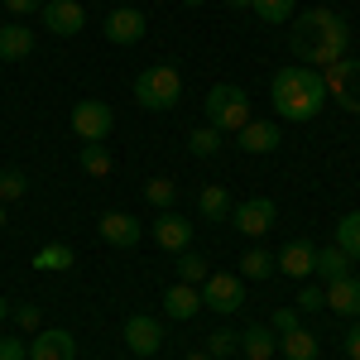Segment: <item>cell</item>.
Returning a JSON list of instances; mask_svg holds the SVG:
<instances>
[{
  "label": "cell",
  "mask_w": 360,
  "mask_h": 360,
  "mask_svg": "<svg viewBox=\"0 0 360 360\" xmlns=\"http://www.w3.org/2000/svg\"><path fill=\"white\" fill-rule=\"evenodd\" d=\"M10 15H34V10H44V0H0Z\"/></svg>",
  "instance_id": "obj_38"
},
{
  "label": "cell",
  "mask_w": 360,
  "mask_h": 360,
  "mask_svg": "<svg viewBox=\"0 0 360 360\" xmlns=\"http://www.w3.org/2000/svg\"><path fill=\"white\" fill-rule=\"evenodd\" d=\"M96 236H101L106 245H115V250H130V245H139L144 226H139L130 212H106V217L96 221Z\"/></svg>",
  "instance_id": "obj_12"
},
{
  "label": "cell",
  "mask_w": 360,
  "mask_h": 360,
  "mask_svg": "<svg viewBox=\"0 0 360 360\" xmlns=\"http://www.w3.org/2000/svg\"><path fill=\"white\" fill-rule=\"evenodd\" d=\"M77 164H82V173L86 178H106V173H111V149H106V144H82V149H77Z\"/></svg>",
  "instance_id": "obj_25"
},
{
  "label": "cell",
  "mask_w": 360,
  "mask_h": 360,
  "mask_svg": "<svg viewBox=\"0 0 360 360\" xmlns=\"http://www.w3.org/2000/svg\"><path fill=\"white\" fill-rule=\"evenodd\" d=\"M183 5H188V10H197V5H202V0H183Z\"/></svg>",
  "instance_id": "obj_43"
},
{
  "label": "cell",
  "mask_w": 360,
  "mask_h": 360,
  "mask_svg": "<svg viewBox=\"0 0 360 360\" xmlns=\"http://www.w3.org/2000/svg\"><path fill=\"white\" fill-rule=\"evenodd\" d=\"M231 351H240V336H236V332H226V327H217V332L207 336V356H212V360L231 356Z\"/></svg>",
  "instance_id": "obj_32"
},
{
  "label": "cell",
  "mask_w": 360,
  "mask_h": 360,
  "mask_svg": "<svg viewBox=\"0 0 360 360\" xmlns=\"http://www.w3.org/2000/svg\"><path fill=\"white\" fill-rule=\"evenodd\" d=\"M77 264V250L63 245V240H49V245L34 250V269L39 274H63V269H72Z\"/></svg>",
  "instance_id": "obj_20"
},
{
  "label": "cell",
  "mask_w": 360,
  "mask_h": 360,
  "mask_svg": "<svg viewBox=\"0 0 360 360\" xmlns=\"http://www.w3.org/2000/svg\"><path fill=\"white\" fill-rule=\"evenodd\" d=\"M207 274H212V264H207V259H202L193 245L178 255V283H193V288H202V283H207Z\"/></svg>",
  "instance_id": "obj_26"
},
{
  "label": "cell",
  "mask_w": 360,
  "mask_h": 360,
  "mask_svg": "<svg viewBox=\"0 0 360 360\" xmlns=\"http://www.w3.org/2000/svg\"><path fill=\"white\" fill-rule=\"evenodd\" d=\"M34 53V29H25L20 20L0 25V63H25Z\"/></svg>",
  "instance_id": "obj_17"
},
{
  "label": "cell",
  "mask_w": 360,
  "mask_h": 360,
  "mask_svg": "<svg viewBox=\"0 0 360 360\" xmlns=\"http://www.w3.org/2000/svg\"><path fill=\"white\" fill-rule=\"evenodd\" d=\"M346 360H360V322H351L346 332Z\"/></svg>",
  "instance_id": "obj_39"
},
{
  "label": "cell",
  "mask_w": 360,
  "mask_h": 360,
  "mask_svg": "<svg viewBox=\"0 0 360 360\" xmlns=\"http://www.w3.org/2000/svg\"><path fill=\"white\" fill-rule=\"evenodd\" d=\"M274 351H278V341H274L269 327H245L240 332V356L245 360H269Z\"/></svg>",
  "instance_id": "obj_21"
},
{
  "label": "cell",
  "mask_w": 360,
  "mask_h": 360,
  "mask_svg": "<svg viewBox=\"0 0 360 360\" xmlns=\"http://www.w3.org/2000/svg\"><path fill=\"white\" fill-rule=\"evenodd\" d=\"M10 317H15V322H20V332H39V307H34V303L15 307V312H10Z\"/></svg>",
  "instance_id": "obj_37"
},
{
  "label": "cell",
  "mask_w": 360,
  "mask_h": 360,
  "mask_svg": "<svg viewBox=\"0 0 360 360\" xmlns=\"http://www.w3.org/2000/svg\"><path fill=\"white\" fill-rule=\"evenodd\" d=\"M29 360H77V336L63 327H49L29 341Z\"/></svg>",
  "instance_id": "obj_13"
},
{
  "label": "cell",
  "mask_w": 360,
  "mask_h": 360,
  "mask_svg": "<svg viewBox=\"0 0 360 360\" xmlns=\"http://www.w3.org/2000/svg\"><path fill=\"white\" fill-rule=\"evenodd\" d=\"M236 144H240L245 154H274L278 144H283V135H278L274 120H255V115H250L245 125L236 130Z\"/></svg>",
  "instance_id": "obj_15"
},
{
  "label": "cell",
  "mask_w": 360,
  "mask_h": 360,
  "mask_svg": "<svg viewBox=\"0 0 360 360\" xmlns=\"http://www.w3.org/2000/svg\"><path fill=\"white\" fill-rule=\"evenodd\" d=\"M322 298H327V307H332V312L356 317V312H360V278L356 274L336 278V283H327V288H322Z\"/></svg>",
  "instance_id": "obj_19"
},
{
  "label": "cell",
  "mask_w": 360,
  "mask_h": 360,
  "mask_svg": "<svg viewBox=\"0 0 360 360\" xmlns=\"http://www.w3.org/2000/svg\"><path fill=\"white\" fill-rule=\"evenodd\" d=\"M144 197H149V207L168 212V207H173V197H178V188H173V178H149V183H144Z\"/></svg>",
  "instance_id": "obj_31"
},
{
  "label": "cell",
  "mask_w": 360,
  "mask_h": 360,
  "mask_svg": "<svg viewBox=\"0 0 360 360\" xmlns=\"http://www.w3.org/2000/svg\"><path fill=\"white\" fill-rule=\"evenodd\" d=\"M274 269H283L288 278L317 274V245H312V240H288V245L274 255Z\"/></svg>",
  "instance_id": "obj_16"
},
{
  "label": "cell",
  "mask_w": 360,
  "mask_h": 360,
  "mask_svg": "<svg viewBox=\"0 0 360 360\" xmlns=\"http://www.w3.org/2000/svg\"><path fill=\"white\" fill-rule=\"evenodd\" d=\"M293 327H303V322H298V307H278L274 317H269V332H293Z\"/></svg>",
  "instance_id": "obj_35"
},
{
  "label": "cell",
  "mask_w": 360,
  "mask_h": 360,
  "mask_svg": "<svg viewBox=\"0 0 360 360\" xmlns=\"http://www.w3.org/2000/svg\"><path fill=\"white\" fill-rule=\"evenodd\" d=\"M0 226H5V212H0Z\"/></svg>",
  "instance_id": "obj_44"
},
{
  "label": "cell",
  "mask_w": 360,
  "mask_h": 360,
  "mask_svg": "<svg viewBox=\"0 0 360 360\" xmlns=\"http://www.w3.org/2000/svg\"><path fill=\"white\" fill-rule=\"evenodd\" d=\"M188 360H212V356H207V351H197V356H188Z\"/></svg>",
  "instance_id": "obj_42"
},
{
  "label": "cell",
  "mask_w": 360,
  "mask_h": 360,
  "mask_svg": "<svg viewBox=\"0 0 360 360\" xmlns=\"http://www.w3.org/2000/svg\"><path fill=\"white\" fill-rule=\"evenodd\" d=\"M164 312L173 322H193L197 312H202V293H197L193 283H173V288H164Z\"/></svg>",
  "instance_id": "obj_18"
},
{
  "label": "cell",
  "mask_w": 360,
  "mask_h": 360,
  "mask_svg": "<svg viewBox=\"0 0 360 360\" xmlns=\"http://www.w3.org/2000/svg\"><path fill=\"white\" fill-rule=\"evenodd\" d=\"M278 351H283L288 360H317V336L307 332V327H293V332H283Z\"/></svg>",
  "instance_id": "obj_22"
},
{
  "label": "cell",
  "mask_w": 360,
  "mask_h": 360,
  "mask_svg": "<svg viewBox=\"0 0 360 360\" xmlns=\"http://www.w3.org/2000/svg\"><path fill=\"white\" fill-rule=\"evenodd\" d=\"M274 221H278V207L269 197H245V202L231 207V226H236L240 236H264Z\"/></svg>",
  "instance_id": "obj_8"
},
{
  "label": "cell",
  "mask_w": 360,
  "mask_h": 360,
  "mask_svg": "<svg viewBox=\"0 0 360 360\" xmlns=\"http://www.w3.org/2000/svg\"><path fill=\"white\" fill-rule=\"evenodd\" d=\"M0 360H29V346L20 336H0Z\"/></svg>",
  "instance_id": "obj_36"
},
{
  "label": "cell",
  "mask_w": 360,
  "mask_h": 360,
  "mask_svg": "<svg viewBox=\"0 0 360 360\" xmlns=\"http://www.w3.org/2000/svg\"><path fill=\"white\" fill-rule=\"evenodd\" d=\"M72 135L82 139V144H106V139L115 135V111L106 106V101H77L72 106Z\"/></svg>",
  "instance_id": "obj_5"
},
{
  "label": "cell",
  "mask_w": 360,
  "mask_h": 360,
  "mask_svg": "<svg viewBox=\"0 0 360 360\" xmlns=\"http://www.w3.org/2000/svg\"><path fill=\"white\" fill-rule=\"evenodd\" d=\"M202 111H207V125H212V130L236 135V130L250 120V91H245V86H236V82H217L212 91H207Z\"/></svg>",
  "instance_id": "obj_3"
},
{
  "label": "cell",
  "mask_w": 360,
  "mask_h": 360,
  "mask_svg": "<svg viewBox=\"0 0 360 360\" xmlns=\"http://www.w3.org/2000/svg\"><path fill=\"white\" fill-rule=\"evenodd\" d=\"M269 101H274V115L278 120H312L322 115L327 106V82L317 68H278L274 82H269Z\"/></svg>",
  "instance_id": "obj_2"
},
{
  "label": "cell",
  "mask_w": 360,
  "mask_h": 360,
  "mask_svg": "<svg viewBox=\"0 0 360 360\" xmlns=\"http://www.w3.org/2000/svg\"><path fill=\"white\" fill-rule=\"evenodd\" d=\"M346 44H351V25L336 15V10H327V5H312L303 20H298V29L288 34V49H293V58L303 63V68H332L336 58H346Z\"/></svg>",
  "instance_id": "obj_1"
},
{
  "label": "cell",
  "mask_w": 360,
  "mask_h": 360,
  "mask_svg": "<svg viewBox=\"0 0 360 360\" xmlns=\"http://www.w3.org/2000/svg\"><path fill=\"white\" fill-rule=\"evenodd\" d=\"M25 188H29V178L20 168H5V173H0V202H20Z\"/></svg>",
  "instance_id": "obj_33"
},
{
  "label": "cell",
  "mask_w": 360,
  "mask_h": 360,
  "mask_svg": "<svg viewBox=\"0 0 360 360\" xmlns=\"http://www.w3.org/2000/svg\"><path fill=\"white\" fill-rule=\"evenodd\" d=\"M293 307H298V312H317V307H327V298H322V288H317V283H303V288H298V298H293Z\"/></svg>",
  "instance_id": "obj_34"
},
{
  "label": "cell",
  "mask_w": 360,
  "mask_h": 360,
  "mask_svg": "<svg viewBox=\"0 0 360 360\" xmlns=\"http://www.w3.org/2000/svg\"><path fill=\"white\" fill-rule=\"evenodd\" d=\"M274 274V255H269V250H245V255H240V278H269Z\"/></svg>",
  "instance_id": "obj_29"
},
{
  "label": "cell",
  "mask_w": 360,
  "mask_h": 360,
  "mask_svg": "<svg viewBox=\"0 0 360 360\" xmlns=\"http://www.w3.org/2000/svg\"><path fill=\"white\" fill-rule=\"evenodd\" d=\"M44 29L58 34V39H72V34H82L86 29V10L82 0H44Z\"/></svg>",
  "instance_id": "obj_9"
},
{
  "label": "cell",
  "mask_w": 360,
  "mask_h": 360,
  "mask_svg": "<svg viewBox=\"0 0 360 360\" xmlns=\"http://www.w3.org/2000/svg\"><path fill=\"white\" fill-rule=\"evenodd\" d=\"M322 82H327V101L360 111V58H336L332 68H322Z\"/></svg>",
  "instance_id": "obj_6"
},
{
  "label": "cell",
  "mask_w": 360,
  "mask_h": 360,
  "mask_svg": "<svg viewBox=\"0 0 360 360\" xmlns=\"http://www.w3.org/2000/svg\"><path fill=\"white\" fill-rule=\"evenodd\" d=\"M317 274L327 278V283H336V278H346V274H351V255H346L341 245L317 250Z\"/></svg>",
  "instance_id": "obj_23"
},
{
  "label": "cell",
  "mask_w": 360,
  "mask_h": 360,
  "mask_svg": "<svg viewBox=\"0 0 360 360\" xmlns=\"http://www.w3.org/2000/svg\"><path fill=\"white\" fill-rule=\"evenodd\" d=\"M221 130H212V125H197L193 135H188V149H193L197 159H212V154H217V149H221Z\"/></svg>",
  "instance_id": "obj_30"
},
{
  "label": "cell",
  "mask_w": 360,
  "mask_h": 360,
  "mask_svg": "<svg viewBox=\"0 0 360 360\" xmlns=\"http://www.w3.org/2000/svg\"><path fill=\"white\" fill-rule=\"evenodd\" d=\"M197 212L207 217V221H231V197H226V188H202V197H197Z\"/></svg>",
  "instance_id": "obj_24"
},
{
  "label": "cell",
  "mask_w": 360,
  "mask_h": 360,
  "mask_svg": "<svg viewBox=\"0 0 360 360\" xmlns=\"http://www.w3.org/2000/svg\"><path fill=\"white\" fill-rule=\"evenodd\" d=\"M197 293H202V307H212V312L231 317V312L245 307V278H240V274H207V283H202Z\"/></svg>",
  "instance_id": "obj_7"
},
{
  "label": "cell",
  "mask_w": 360,
  "mask_h": 360,
  "mask_svg": "<svg viewBox=\"0 0 360 360\" xmlns=\"http://www.w3.org/2000/svg\"><path fill=\"white\" fill-rule=\"evenodd\" d=\"M336 245L346 250L351 259H360V212H346V217L336 221Z\"/></svg>",
  "instance_id": "obj_27"
},
{
  "label": "cell",
  "mask_w": 360,
  "mask_h": 360,
  "mask_svg": "<svg viewBox=\"0 0 360 360\" xmlns=\"http://www.w3.org/2000/svg\"><path fill=\"white\" fill-rule=\"evenodd\" d=\"M135 101L144 111H173L183 101V72L173 63H159V68H144L135 77Z\"/></svg>",
  "instance_id": "obj_4"
},
{
  "label": "cell",
  "mask_w": 360,
  "mask_h": 360,
  "mask_svg": "<svg viewBox=\"0 0 360 360\" xmlns=\"http://www.w3.org/2000/svg\"><path fill=\"white\" fill-rule=\"evenodd\" d=\"M106 39L111 44H120V49H130V44H139L144 39V29H149V20H144V10H135V5H115L111 15H106Z\"/></svg>",
  "instance_id": "obj_10"
},
{
  "label": "cell",
  "mask_w": 360,
  "mask_h": 360,
  "mask_svg": "<svg viewBox=\"0 0 360 360\" xmlns=\"http://www.w3.org/2000/svg\"><path fill=\"white\" fill-rule=\"evenodd\" d=\"M154 245L168 250V255H183V250L193 245V221L178 217V212H159V221H154Z\"/></svg>",
  "instance_id": "obj_11"
},
{
  "label": "cell",
  "mask_w": 360,
  "mask_h": 360,
  "mask_svg": "<svg viewBox=\"0 0 360 360\" xmlns=\"http://www.w3.org/2000/svg\"><path fill=\"white\" fill-rule=\"evenodd\" d=\"M293 5H298V0H250V10H255L264 25H288V20H293Z\"/></svg>",
  "instance_id": "obj_28"
},
{
  "label": "cell",
  "mask_w": 360,
  "mask_h": 360,
  "mask_svg": "<svg viewBox=\"0 0 360 360\" xmlns=\"http://www.w3.org/2000/svg\"><path fill=\"white\" fill-rule=\"evenodd\" d=\"M125 346H130L135 356H159V351H164V327H159L154 317L135 312V317L125 322Z\"/></svg>",
  "instance_id": "obj_14"
},
{
  "label": "cell",
  "mask_w": 360,
  "mask_h": 360,
  "mask_svg": "<svg viewBox=\"0 0 360 360\" xmlns=\"http://www.w3.org/2000/svg\"><path fill=\"white\" fill-rule=\"evenodd\" d=\"M10 312H15V307L5 303V293H0V327H5V322H10Z\"/></svg>",
  "instance_id": "obj_40"
},
{
  "label": "cell",
  "mask_w": 360,
  "mask_h": 360,
  "mask_svg": "<svg viewBox=\"0 0 360 360\" xmlns=\"http://www.w3.org/2000/svg\"><path fill=\"white\" fill-rule=\"evenodd\" d=\"M226 5H231V10H250V0H226Z\"/></svg>",
  "instance_id": "obj_41"
}]
</instances>
